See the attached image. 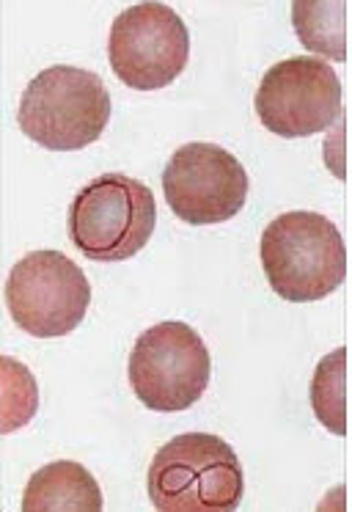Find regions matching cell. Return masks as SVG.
I'll list each match as a JSON object with an SVG mask.
<instances>
[{
	"mask_svg": "<svg viewBox=\"0 0 352 512\" xmlns=\"http://www.w3.org/2000/svg\"><path fill=\"white\" fill-rule=\"evenodd\" d=\"M262 268L275 295L292 303L328 298L347 279V245L339 226L319 212L295 210L267 223Z\"/></svg>",
	"mask_w": 352,
	"mask_h": 512,
	"instance_id": "cell-1",
	"label": "cell"
},
{
	"mask_svg": "<svg viewBox=\"0 0 352 512\" xmlns=\"http://www.w3.org/2000/svg\"><path fill=\"white\" fill-rule=\"evenodd\" d=\"M242 493L240 457L218 435H176L149 466V499L160 512H231Z\"/></svg>",
	"mask_w": 352,
	"mask_h": 512,
	"instance_id": "cell-2",
	"label": "cell"
},
{
	"mask_svg": "<svg viewBox=\"0 0 352 512\" xmlns=\"http://www.w3.org/2000/svg\"><path fill=\"white\" fill-rule=\"evenodd\" d=\"M110 111V91L97 72L58 64L28 83L17 122L33 144L50 152H77L99 141Z\"/></svg>",
	"mask_w": 352,
	"mask_h": 512,
	"instance_id": "cell-3",
	"label": "cell"
},
{
	"mask_svg": "<svg viewBox=\"0 0 352 512\" xmlns=\"http://www.w3.org/2000/svg\"><path fill=\"white\" fill-rule=\"evenodd\" d=\"M157 204L152 190L127 174H102L72 201L69 234L94 262H127L152 240Z\"/></svg>",
	"mask_w": 352,
	"mask_h": 512,
	"instance_id": "cell-4",
	"label": "cell"
},
{
	"mask_svg": "<svg viewBox=\"0 0 352 512\" xmlns=\"http://www.w3.org/2000/svg\"><path fill=\"white\" fill-rule=\"evenodd\" d=\"M130 386L157 413H179L196 405L209 386L212 358L204 339L179 320L146 328L130 353Z\"/></svg>",
	"mask_w": 352,
	"mask_h": 512,
	"instance_id": "cell-5",
	"label": "cell"
},
{
	"mask_svg": "<svg viewBox=\"0 0 352 512\" xmlns=\"http://www.w3.org/2000/svg\"><path fill=\"white\" fill-rule=\"evenodd\" d=\"M6 306L25 334L58 339L86 320L91 284L83 268L61 251H31L11 268Z\"/></svg>",
	"mask_w": 352,
	"mask_h": 512,
	"instance_id": "cell-6",
	"label": "cell"
},
{
	"mask_svg": "<svg viewBox=\"0 0 352 512\" xmlns=\"http://www.w3.org/2000/svg\"><path fill=\"white\" fill-rule=\"evenodd\" d=\"M108 58L124 86L135 91L165 89L185 72L190 34L171 6L138 3L110 25Z\"/></svg>",
	"mask_w": 352,
	"mask_h": 512,
	"instance_id": "cell-7",
	"label": "cell"
},
{
	"mask_svg": "<svg viewBox=\"0 0 352 512\" xmlns=\"http://www.w3.org/2000/svg\"><path fill=\"white\" fill-rule=\"evenodd\" d=\"M253 108L270 133L308 138L341 116V80L328 61L286 58L264 72Z\"/></svg>",
	"mask_w": 352,
	"mask_h": 512,
	"instance_id": "cell-8",
	"label": "cell"
},
{
	"mask_svg": "<svg viewBox=\"0 0 352 512\" xmlns=\"http://www.w3.org/2000/svg\"><path fill=\"white\" fill-rule=\"evenodd\" d=\"M163 193L176 218L190 226L231 221L248 199V171L215 144H185L163 171Z\"/></svg>",
	"mask_w": 352,
	"mask_h": 512,
	"instance_id": "cell-9",
	"label": "cell"
},
{
	"mask_svg": "<svg viewBox=\"0 0 352 512\" xmlns=\"http://www.w3.org/2000/svg\"><path fill=\"white\" fill-rule=\"evenodd\" d=\"M102 490L80 463L55 460L39 468L22 493V512H99Z\"/></svg>",
	"mask_w": 352,
	"mask_h": 512,
	"instance_id": "cell-10",
	"label": "cell"
},
{
	"mask_svg": "<svg viewBox=\"0 0 352 512\" xmlns=\"http://www.w3.org/2000/svg\"><path fill=\"white\" fill-rule=\"evenodd\" d=\"M292 25L300 45L308 53L347 61V3L344 0H297L292 6Z\"/></svg>",
	"mask_w": 352,
	"mask_h": 512,
	"instance_id": "cell-11",
	"label": "cell"
},
{
	"mask_svg": "<svg viewBox=\"0 0 352 512\" xmlns=\"http://www.w3.org/2000/svg\"><path fill=\"white\" fill-rule=\"evenodd\" d=\"M311 405L322 427L336 435H347V347H336L317 364Z\"/></svg>",
	"mask_w": 352,
	"mask_h": 512,
	"instance_id": "cell-12",
	"label": "cell"
},
{
	"mask_svg": "<svg viewBox=\"0 0 352 512\" xmlns=\"http://www.w3.org/2000/svg\"><path fill=\"white\" fill-rule=\"evenodd\" d=\"M0 375H3V389H0V405H3V433H14L31 422L39 408V391L33 380L31 369L14 361V358H0Z\"/></svg>",
	"mask_w": 352,
	"mask_h": 512,
	"instance_id": "cell-13",
	"label": "cell"
}]
</instances>
